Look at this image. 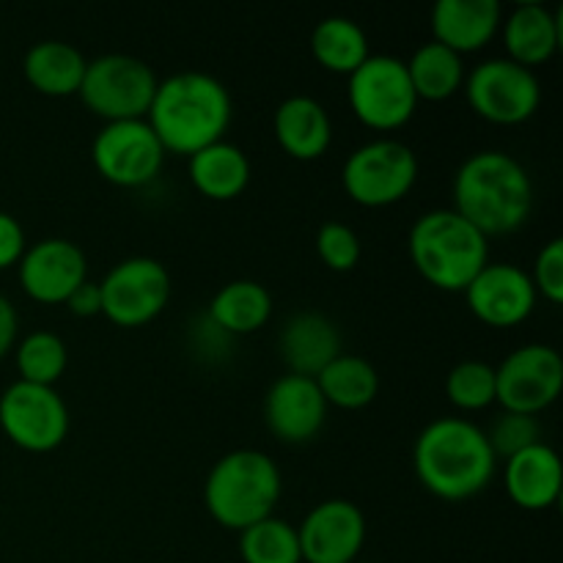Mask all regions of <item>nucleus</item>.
I'll use <instances>...</instances> for the list:
<instances>
[{"mask_svg": "<svg viewBox=\"0 0 563 563\" xmlns=\"http://www.w3.org/2000/svg\"><path fill=\"white\" fill-rule=\"evenodd\" d=\"M234 115L231 93L207 71H176L157 82L146 121L165 154L192 157L223 141Z\"/></svg>", "mask_w": 563, "mask_h": 563, "instance_id": "f257e3e1", "label": "nucleus"}, {"mask_svg": "<svg viewBox=\"0 0 563 563\" xmlns=\"http://www.w3.org/2000/svg\"><path fill=\"white\" fill-rule=\"evenodd\" d=\"M412 465L427 493L460 504L489 487L498 456L482 427L467 418L443 416L421 429L412 445Z\"/></svg>", "mask_w": 563, "mask_h": 563, "instance_id": "f03ea898", "label": "nucleus"}, {"mask_svg": "<svg viewBox=\"0 0 563 563\" xmlns=\"http://www.w3.org/2000/svg\"><path fill=\"white\" fill-rule=\"evenodd\" d=\"M454 209L484 236L522 229L533 209V181L526 165L509 152L484 148L456 168Z\"/></svg>", "mask_w": 563, "mask_h": 563, "instance_id": "7ed1b4c3", "label": "nucleus"}, {"mask_svg": "<svg viewBox=\"0 0 563 563\" xmlns=\"http://www.w3.org/2000/svg\"><path fill=\"white\" fill-rule=\"evenodd\" d=\"M284 482L275 460L256 449H236L220 456L203 482V506L229 531L245 528L273 517Z\"/></svg>", "mask_w": 563, "mask_h": 563, "instance_id": "20e7f679", "label": "nucleus"}, {"mask_svg": "<svg viewBox=\"0 0 563 563\" xmlns=\"http://www.w3.org/2000/svg\"><path fill=\"white\" fill-rule=\"evenodd\" d=\"M407 251L418 275L440 291H465L489 262V240L454 209H432L412 223Z\"/></svg>", "mask_w": 563, "mask_h": 563, "instance_id": "39448f33", "label": "nucleus"}, {"mask_svg": "<svg viewBox=\"0 0 563 563\" xmlns=\"http://www.w3.org/2000/svg\"><path fill=\"white\" fill-rule=\"evenodd\" d=\"M157 75L146 60L124 53H108L88 60L80 82V99L93 115L110 121L146 119L157 91Z\"/></svg>", "mask_w": 563, "mask_h": 563, "instance_id": "423d86ee", "label": "nucleus"}, {"mask_svg": "<svg viewBox=\"0 0 563 563\" xmlns=\"http://www.w3.org/2000/svg\"><path fill=\"white\" fill-rule=\"evenodd\" d=\"M418 181V157L407 143L396 137H377L346 157L341 185L346 196L366 209L399 203Z\"/></svg>", "mask_w": 563, "mask_h": 563, "instance_id": "0eeeda50", "label": "nucleus"}, {"mask_svg": "<svg viewBox=\"0 0 563 563\" xmlns=\"http://www.w3.org/2000/svg\"><path fill=\"white\" fill-rule=\"evenodd\" d=\"M346 99L355 119L377 132L399 130L418 110L407 64L396 55H368L350 75Z\"/></svg>", "mask_w": 563, "mask_h": 563, "instance_id": "6e6552de", "label": "nucleus"}, {"mask_svg": "<svg viewBox=\"0 0 563 563\" xmlns=\"http://www.w3.org/2000/svg\"><path fill=\"white\" fill-rule=\"evenodd\" d=\"M467 104L484 121L515 126L531 119L542 104V86L537 71L509 58H487L465 75Z\"/></svg>", "mask_w": 563, "mask_h": 563, "instance_id": "1a4fd4ad", "label": "nucleus"}, {"mask_svg": "<svg viewBox=\"0 0 563 563\" xmlns=\"http://www.w3.org/2000/svg\"><path fill=\"white\" fill-rule=\"evenodd\" d=\"M0 429L16 449L49 454L69 434V410L55 388L16 379L0 394Z\"/></svg>", "mask_w": 563, "mask_h": 563, "instance_id": "9d476101", "label": "nucleus"}, {"mask_svg": "<svg viewBox=\"0 0 563 563\" xmlns=\"http://www.w3.org/2000/svg\"><path fill=\"white\" fill-rule=\"evenodd\" d=\"M102 313L119 328H143L168 308L170 275L152 256H132L108 269L99 284Z\"/></svg>", "mask_w": 563, "mask_h": 563, "instance_id": "9b49d317", "label": "nucleus"}, {"mask_svg": "<svg viewBox=\"0 0 563 563\" xmlns=\"http://www.w3.org/2000/svg\"><path fill=\"white\" fill-rule=\"evenodd\" d=\"M91 163L104 181L135 190L157 179L165 148L146 119L110 121L93 137Z\"/></svg>", "mask_w": 563, "mask_h": 563, "instance_id": "f8f14e48", "label": "nucleus"}, {"mask_svg": "<svg viewBox=\"0 0 563 563\" xmlns=\"http://www.w3.org/2000/svg\"><path fill=\"white\" fill-rule=\"evenodd\" d=\"M563 388L561 352L550 344H522L495 368V401L509 412L539 416Z\"/></svg>", "mask_w": 563, "mask_h": 563, "instance_id": "ddd939ff", "label": "nucleus"}, {"mask_svg": "<svg viewBox=\"0 0 563 563\" xmlns=\"http://www.w3.org/2000/svg\"><path fill=\"white\" fill-rule=\"evenodd\" d=\"M462 295L473 317L489 328L522 324L533 313L539 297L531 275L511 262H487Z\"/></svg>", "mask_w": 563, "mask_h": 563, "instance_id": "4468645a", "label": "nucleus"}, {"mask_svg": "<svg viewBox=\"0 0 563 563\" xmlns=\"http://www.w3.org/2000/svg\"><path fill=\"white\" fill-rule=\"evenodd\" d=\"M302 563H355L366 544V517L352 500H322L297 528Z\"/></svg>", "mask_w": 563, "mask_h": 563, "instance_id": "2eb2a0df", "label": "nucleus"}, {"mask_svg": "<svg viewBox=\"0 0 563 563\" xmlns=\"http://www.w3.org/2000/svg\"><path fill=\"white\" fill-rule=\"evenodd\" d=\"M20 286L31 300L42 306H58L88 280V262L80 245L64 236H47L36 245L25 247L16 264Z\"/></svg>", "mask_w": 563, "mask_h": 563, "instance_id": "dca6fc26", "label": "nucleus"}, {"mask_svg": "<svg viewBox=\"0 0 563 563\" xmlns=\"http://www.w3.org/2000/svg\"><path fill=\"white\" fill-rule=\"evenodd\" d=\"M328 421V401L317 379L284 374L264 396V423L286 445L311 443Z\"/></svg>", "mask_w": 563, "mask_h": 563, "instance_id": "f3484780", "label": "nucleus"}, {"mask_svg": "<svg viewBox=\"0 0 563 563\" xmlns=\"http://www.w3.org/2000/svg\"><path fill=\"white\" fill-rule=\"evenodd\" d=\"M504 487L511 504L526 511H544L555 506L563 489L559 451L542 440L504 460Z\"/></svg>", "mask_w": 563, "mask_h": 563, "instance_id": "a211bd4d", "label": "nucleus"}, {"mask_svg": "<svg viewBox=\"0 0 563 563\" xmlns=\"http://www.w3.org/2000/svg\"><path fill=\"white\" fill-rule=\"evenodd\" d=\"M500 36L506 44V58L533 71L561 49V11L544 3L515 5L511 14L500 22Z\"/></svg>", "mask_w": 563, "mask_h": 563, "instance_id": "6ab92c4d", "label": "nucleus"}, {"mask_svg": "<svg viewBox=\"0 0 563 563\" xmlns=\"http://www.w3.org/2000/svg\"><path fill=\"white\" fill-rule=\"evenodd\" d=\"M504 9L498 0H438L432 9L434 42L456 55L478 53L500 31Z\"/></svg>", "mask_w": 563, "mask_h": 563, "instance_id": "aec40b11", "label": "nucleus"}, {"mask_svg": "<svg viewBox=\"0 0 563 563\" xmlns=\"http://www.w3.org/2000/svg\"><path fill=\"white\" fill-rule=\"evenodd\" d=\"M278 352L289 374L317 379L319 372L341 355V333L324 313L300 311L280 328Z\"/></svg>", "mask_w": 563, "mask_h": 563, "instance_id": "412c9836", "label": "nucleus"}, {"mask_svg": "<svg viewBox=\"0 0 563 563\" xmlns=\"http://www.w3.org/2000/svg\"><path fill=\"white\" fill-rule=\"evenodd\" d=\"M273 130L278 146L300 163H313V159L324 157L333 143V121H330L328 110L319 99L306 97V93H297L278 104Z\"/></svg>", "mask_w": 563, "mask_h": 563, "instance_id": "4be33fe9", "label": "nucleus"}, {"mask_svg": "<svg viewBox=\"0 0 563 563\" xmlns=\"http://www.w3.org/2000/svg\"><path fill=\"white\" fill-rule=\"evenodd\" d=\"M86 55L69 42L44 38L25 53L22 75L33 91L44 97H71L80 91L82 75H86Z\"/></svg>", "mask_w": 563, "mask_h": 563, "instance_id": "5701e85b", "label": "nucleus"}, {"mask_svg": "<svg viewBox=\"0 0 563 563\" xmlns=\"http://www.w3.org/2000/svg\"><path fill=\"white\" fill-rule=\"evenodd\" d=\"M192 187L212 201H234L251 185V159L240 146L223 141L187 157Z\"/></svg>", "mask_w": 563, "mask_h": 563, "instance_id": "b1692460", "label": "nucleus"}, {"mask_svg": "<svg viewBox=\"0 0 563 563\" xmlns=\"http://www.w3.org/2000/svg\"><path fill=\"white\" fill-rule=\"evenodd\" d=\"M207 317L231 339L234 335H251L262 330L273 317V295L258 280H229V284L214 291Z\"/></svg>", "mask_w": 563, "mask_h": 563, "instance_id": "393cba45", "label": "nucleus"}, {"mask_svg": "<svg viewBox=\"0 0 563 563\" xmlns=\"http://www.w3.org/2000/svg\"><path fill=\"white\" fill-rule=\"evenodd\" d=\"M317 385L328 407L333 405L339 410H363V407L377 399L379 374L366 357L341 352L333 363H328L319 372Z\"/></svg>", "mask_w": 563, "mask_h": 563, "instance_id": "a878e982", "label": "nucleus"}, {"mask_svg": "<svg viewBox=\"0 0 563 563\" xmlns=\"http://www.w3.org/2000/svg\"><path fill=\"white\" fill-rule=\"evenodd\" d=\"M405 64L412 88H416L418 102L421 99H427V102H443V99H451L465 86V64H462V55L443 47L434 38L421 44Z\"/></svg>", "mask_w": 563, "mask_h": 563, "instance_id": "bb28decb", "label": "nucleus"}, {"mask_svg": "<svg viewBox=\"0 0 563 563\" xmlns=\"http://www.w3.org/2000/svg\"><path fill=\"white\" fill-rule=\"evenodd\" d=\"M311 55L322 69L350 77L372 55L368 36L350 16H324L311 33Z\"/></svg>", "mask_w": 563, "mask_h": 563, "instance_id": "cd10ccee", "label": "nucleus"}, {"mask_svg": "<svg viewBox=\"0 0 563 563\" xmlns=\"http://www.w3.org/2000/svg\"><path fill=\"white\" fill-rule=\"evenodd\" d=\"M14 361L22 383L53 388L64 377L69 352H66L64 339L58 333H53V330H33V333L22 335L16 341Z\"/></svg>", "mask_w": 563, "mask_h": 563, "instance_id": "c85d7f7f", "label": "nucleus"}, {"mask_svg": "<svg viewBox=\"0 0 563 563\" xmlns=\"http://www.w3.org/2000/svg\"><path fill=\"white\" fill-rule=\"evenodd\" d=\"M240 555L245 563H302L297 528L280 517H267L240 533Z\"/></svg>", "mask_w": 563, "mask_h": 563, "instance_id": "c756f323", "label": "nucleus"}, {"mask_svg": "<svg viewBox=\"0 0 563 563\" xmlns=\"http://www.w3.org/2000/svg\"><path fill=\"white\" fill-rule=\"evenodd\" d=\"M445 396L462 412H478L495 405V366L487 361H462L445 377Z\"/></svg>", "mask_w": 563, "mask_h": 563, "instance_id": "7c9ffc66", "label": "nucleus"}, {"mask_svg": "<svg viewBox=\"0 0 563 563\" xmlns=\"http://www.w3.org/2000/svg\"><path fill=\"white\" fill-rule=\"evenodd\" d=\"M484 434H487L489 449L495 451L498 460H509V456L542 443V427H539L537 416H522V412L509 410L500 412L493 427L484 429Z\"/></svg>", "mask_w": 563, "mask_h": 563, "instance_id": "2f4dec72", "label": "nucleus"}, {"mask_svg": "<svg viewBox=\"0 0 563 563\" xmlns=\"http://www.w3.org/2000/svg\"><path fill=\"white\" fill-rule=\"evenodd\" d=\"M317 253L328 269H333V273H350V269H355L357 264H361V236H357L355 229H350L346 223L328 220V223L317 231Z\"/></svg>", "mask_w": 563, "mask_h": 563, "instance_id": "473e14b6", "label": "nucleus"}, {"mask_svg": "<svg viewBox=\"0 0 563 563\" xmlns=\"http://www.w3.org/2000/svg\"><path fill=\"white\" fill-rule=\"evenodd\" d=\"M533 289L537 295H542L544 300H550L553 306L563 302V240L553 236L542 251L537 253V262H533Z\"/></svg>", "mask_w": 563, "mask_h": 563, "instance_id": "72a5a7b5", "label": "nucleus"}, {"mask_svg": "<svg viewBox=\"0 0 563 563\" xmlns=\"http://www.w3.org/2000/svg\"><path fill=\"white\" fill-rule=\"evenodd\" d=\"M25 247H27V240L20 220L9 212H0V273L20 264Z\"/></svg>", "mask_w": 563, "mask_h": 563, "instance_id": "f704fd0d", "label": "nucleus"}, {"mask_svg": "<svg viewBox=\"0 0 563 563\" xmlns=\"http://www.w3.org/2000/svg\"><path fill=\"white\" fill-rule=\"evenodd\" d=\"M64 306L69 308V313H75V317L80 319L99 317V313H102V291H99L97 280H82V284L66 297Z\"/></svg>", "mask_w": 563, "mask_h": 563, "instance_id": "c9c22d12", "label": "nucleus"}, {"mask_svg": "<svg viewBox=\"0 0 563 563\" xmlns=\"http://www.w3.org/2000/svg\"><path fill=\"white\" fill-rule=\"evenodd\" d=\"M16 330H20V319H16L14 306L9 302V297L0 295V361L14 350Z\"/></svg>", "mask_w": 563, "mask_h": 563, "instance_id": "e433bc0d", "label": "nucleus"}, {"mask_svg": "<svg viewBox=\"0 0 563 563\" xmlns=\"http://www.w3.org/2000/svg\"><path fill=\"white\" fill-rule=\"evenodd\" d=\"M355 563H361V561H355Z\"/></svg>", "mask_w": 563, "mask_h": 563, "instance_id": "4c0bfd02", "label": "nucleus"}]
</instances>
